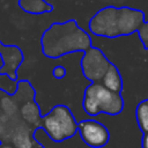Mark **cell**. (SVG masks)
<instances>
[{"instance_id":"6da1fadb","label":"cell","mask_w":148,"mask_h":148,"mask_svg":"<svg viewBox=\"0 0 148 148\" xmlns=\"http://www.w3.org/2000/svg\"><path fill=\"white\" fill-rule=\"evenodd\" d=\"M42 52L51 59L60 58L68 53L84 52L91 47V38L75 20L56 22L51 24L40 38Z\"/></svg>"},{"instance_id":"7a4b0ae2","label":"cell","mask_w":148,"mask_h":148,"mask_svg":"<svg viewBox=\"0 0 148 148\" xmlns=\"http://www.w3.org/2000/svg\"><path fill=\"white\" fill-rule=\"evenodd\" d=\"M143 22L145 14L140 9L108 6L99 9L90 18L89 30L95 36L116 38L132 35L138 31Z\"/></svg>"},{"instance_id":"3957f363","label":"cell","mask_w":148,"mask_h":148,"mask_svg":"<svg viewBox=\"0 0 148 148\" xmlns=\"http://www.w3.org/2000/svg\"><path fill=\"white\" fill-rule=\"evenodd\" d=\"M82 108L91 117L99 113L116 116L123 111L124 101L120 94L109 90L101 82H92L84 89Z\"/></svg>"},{"instance_id":"277c9868","label":"cell","mask_w":148,"mask_h":148,"mask_svg":"<svg viewBox=\"0 0 148 148\" xmlns=\"http://www.w3.org/2000/svg\"><path fill=\"white\" fill-rule=\"evenodd\" d=\"M39 128H42L52 141L61 142L76 134L77 123L67 106L56 105L40 119Z\"/></svg>"},{"instance_id":"5b68a950","label":"cell","mask_w":148,"mask_h":148,"mask_svg":"<svg viewBox=\"0 0 148 148\" xmlns=\"http://www.w3.org/2000/svg\"><path fill=\"white\" fill-rule=\"evenodd\" d=\"M110 64V60L98 47L91 46L83 52L81 59L82 74L91 82H101Z\"/></svg>"},{"instance_id":"8992f818","label":"cell","mask_w":148,"mask_h":148,"mask_svg":"<svg viewBox=\"0 0 148 148\" xmlns=\"http://www.w3.org/2000/svg\"><path fill=\"white\" fill-rule=\"evenodd\" d=\"M77 131L82 141L91 148L104 147L110 139V133L108 128L99 121L87 119L77 124Z\"/></svg>"},{"instance_id":"52a82bcc","label":"cell","mask_w":148,"mask_h":148,"mask_svg":"<svg viewBox=\"0 0 148 148\" xmlns=\"http://www.w3.org/2000/svg\"><path fill=\"white\" fill-rule=\"evenodd\" d=\"M0 57L2 66L0 67V75H7L10 80L17 79V68L23 61L22 51L15 45H3L0 42Z\"/></svg>"},{"instance_id":"ba28073f","label":"cell","mask_w":148,"mask_h":148,"mask_svg":"<svg viewBox=\"0 0 148 148\" xmlns=\"http://www.w3.org/2000/svg\"><path fill=\"white\" fill-rule=\"evenodd\" d=\"M101 83L109 90L120 94V91L123 90V80L119 69L116 67V65H113L112 62L109 65L105 74L101 80Z\"/></svg>"},{"instance_id":"9c48e42d","label":"cell","mask_w":148,"mask_h":148,"mask_svg":"<svg viewBox=\"0 0 148 148\" xmlns=\"http://www.w3.org/2000/svg\"><path fill=\"white\" fill-rule=\"evenodd\" d=\"M18 7L23 12L34 15H40L53 10V7L45 0H18Z\"/></svg>"},{"instance_id":"30bf717a","label":"cell","mask_w":148,"mask_h":148,"mask_svg":"<svg viewBox=\"0 0 148 148\" xmlns=\"http://www.w3.org/2000/svg\"><path fill=\"white\" fill-rule=\"evenodd\" d=\"M14 148H32L34 143L36 142L31 136V131L28 125H21L18 126L13 136Z\"/></svg>"},{"instance_id":"8fae6325","label":"cell","mask_w":148,"mask_h":148,"mask_svg":"<svg viewBox=\"0 0 148 148\" xmlns=\"http://www.w3.org/2000/svg\"><path fill=\"white\" fill-rule=\"evenodd\" d=\"M21 114L28 125H39V121L42 119L39 109H38L37 104L34 102V99H30L22 105Z\"/></svg>"},{"instance_id":"7c38bea8","label":"cell","mask_w":148,"mask_h":148,"mask_svg":"<svg viewBox=\"0 0 148 148\" xmlns=\"http://www.w3.org/2000/svg\"><path fill=\"white\" fill-rule=\"evenodd\" d=\"M135 117L140 131L145 134L148 133V99L141 101L135 109Z\"/></svg>"},{"instance_id":"4fadbf2b","label":"cell","mask_w":148,"mask_h":148,"mask_svg":"<svg viewBox=\"0 0 148 148\" xmlns=\"http://www.w3.org/2000/svg\"><path fill=\"white\" fill-rule=\"evenodd\" d=\"M138 35L140 38V42L142 43L143 47L148 50V22H143L141 27L138 29Z\"/></svg>"},{"instance_id":"5bb4252c","label":"cell","mask_w":148,"mask_h":148,"mask_svg":"<svg viewBox=\"0 0 148 148\" xmlns=\"http://www.w3.org/2000/svg\"><path fill=\"white\" fill-rule=\"evenodd\" d=\"M52 74H53V76L56 77V79H62V77H65V75H66V69H65V67H62V66H56L54 68H53V71H52Z\"/></svg>"},{"instance_id":"9a60e30c","label":"cell","mask_w":148,"mask_h":148,"mask_svg":"<svg viewBox=\"0 0 148 148\" xmlns=\"http://www.w3.org/2000/svg\"><path fill=\"white\" fill-rule=\"evenodd\" d=\"M141 147L142 148H148V133H145L141 139Z\"/></svg>"},{"instance_id":"2e32d148","label":"cell","mask_w":148,"mask_h":148,"mask_svg":"<svg viewBox=\"0 0 148 148\" xmlns=\"http://www.w3.org/2000/svg\"><path fill=\"white\" fill-rule=\"evenodd\" d=\"M32 148H44V147H43L42 145H39L38 142H35V143H34V146H32Z\"/></svg>"},{"instance_id":"e0dca14e","label":"cell","mask_w":148,"mask_h":148,"mask_svg":"<svg viewBox=\"0 0 148 148\" xmlns=\"http://www.w3.org/2000/svg\"><path fill=\"white\" fill-rule=\"evenodd\" d=\"M0 148H14V147H12L10 145H2Z\"/></svg>"}]
</instances>
